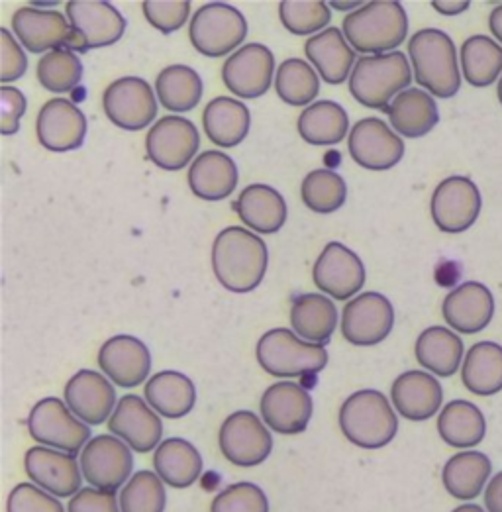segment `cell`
Returning <instances> with one entry per match:
<instances>
[{
    "label": "cell",
    "mask_w": 502,
    "mask_h": 512,
    "mask_svg": "<svg viewBox=\"0 0 502 512\" xmlns=\"http://www.w3.org/2000/svg\"><path fill=\"white\" fill-rule=\"evenodd\" d=\"M24 469L34 485L57 499L73 497L81 491L83 471L73 454L48 446H34L24 456Z\"/></svg>",
    "instance_id": "obj_21"
},
{
    "label": "cell",
    "mask_w": 502,
    "mask_h": 512,
    "mask_svg": "<svg viewBox=\"0 0 502 512\" xmlns=\"http://www.w3.org/2000/svg\"><path fill=\"white\" fill-rule=\"evenodd\" d=\"M340 326L342 336L353 346H377L393 332L395 308L381 293H361L346 303Z\"/></svg>",
    "instance_id": "obj_13"
},
{
    "label": "cell",
    "mask_w": 502,
    "mask_h": 512,
    "mask_svg": "<svg viewBox=\"0 0 502 512\" xmlns=\"http://www.w3.org/2000/svg\"><path fill=\"white\" fill-rule=\"evenodd\" d=\"M102 108L106 118L128 132L148 128L157 118V99L140 77H122L110 83L102 95Z\"/></svg>",
    "instance_id": "obj_12"
},
{
    "label": "cell",
    "mask_w": 502,
    "mask_h": 512,
    "mask_svg": "<svg viewBox=\"0 0 502 512\" xmlns=\"http://www.w3.org/2000/svg\"><path fill=\"white\" fill-rule=\"evenodd\" d=\"M28 432L38 444L73 456L83 452L91 442L89 424L79 420L57 397H46L32 407Z\"/></svg>",
    "instance_id": "obj_9"
},
{
    "label": "cell",
    "mask_w": 502,
    "mask_h": 512,
    "mask_svg": "<svg viewBox=\"0 0 502 512\" xmlns=\"http://www.w3.org/2000/svg\"><path fill=\"white\" fill-rule=\"evenodd\" d=\"M320 75L304 59H287L279 65L275 77V91L289 106H310L320 93Z\"/></svg>",
    "instance_id": "obj_43"
},
{
    "label": "cell",
    "mask_w": 502,
    "mask_h": 512,
    "mask_svg": "<svg viewBox=\"0 0 502 512\" xmlns=\"http://www.w3.org/2000/svg\"><path fill=\"white\" fill-rule=\"evenodd\" d=\"M134 458L132 448L114 434H101L81 452V471L91 487L116 493L132 475Z\"/></svg>",
    "instance_id": "obj_11"
},
{
    "label": "cell",
    "mask_w": 502,
    "mask_h": 512,
    "mask_svg": "<svg viewBox=\"0 0 502 512\" xmlns=\"http://www.w3.org/2000/svg\"><path fill=\"white\" fill-rule=\"evenodd\" d=\"M391 403L402 418L422 422L440 410L444 403V391L432 373L404 371L393 381Z\"/></svg>",
    "instance_id": "obj_27"
},
{
    "label": "cell",
    "mask_w": 502,
    "mask_h": 512,
    "mask_svg": "<svg viewBox=\"0 0 502 512\" xmlns=\"http://www.w3.org/2000/svg\"><path fill=\"white\" fill-rule=\"evenodd\" d=\"M108 430L138 454L157 450L163 436L159 414L138 395H126L118 401L108 420Z\"/></svg>",
    "instance_id": "obj_22"
},
{
    "label": "cell",
    "mask_w": 502,
    "mask_h": 512,
    "mask_svg": "<svg viewBox=\"0 0 502 512\" xmlns=\"http://www.w3.org/2000/svg\"><path fill=\"white\" fill-rule=\"evenodd\" d=\"M122 512H163L167 493L163 479L155 471H138L120 491Z\"/></svg>",
    "instance_id": "obj_45"
},
{
    "label": "cell",
    "mask_w": 502,
    "mask_h": 512,
    "mask_svg": "<svg viewBox=\"0 0 502 512\" xmlns=\"http://www.w3.org/2000/svg\"><path fill=\"white\" fill-rule=\"evenodd\" d=\"M0 50H2V67H0V81L10 83L20 79L28 69V57L22 52L16 38L10 34L8 28L0 30Z\"/></svg>",
    "instance_id": "obj_51"
},
{
    "label": "cell",
    "mask_w": 502,
    "mask_h": 512,
    "mask_svg": "<svg viewBox=\"0 0 502 512\" xmlns=\"http://www.w3.org/2000/svg\"><path fill=\"white\" fill-rule=\"evenodd\" d=\"M438 434L455 450H471L487 434L485 414L469 401H452L438 416Z\"/></svg>",
    "instance_id": "obj_40"
},
{
    "label": "cell",
    "mask_w": 502,
    "mask_h": 512,
    "mask_svg": "<svg viewBox=\"0 0 502 512\" xmlns=\"http://www.w3.org/2000/svg\"><path fill=\"white\" fill-rule=\"evenodd\" d=\"M201 75L189 65H169L155 79L159 104L171 112H189L202 99Z\"/></svg>",
    "instance_id": "obj_41"
},
{
    "label": "cell",
    "mask_w": 502,
    "mask_h": 512,
    "mask_svg": "<svg viewBox=\"0 0 502 512\" xmlns=\"http://www.w3.org/2000/svg\"><path fill=\"white\" fill-rule=\"evenodd\" d=\"M6 512H65L61 501L34 483L16 485L6 501Z\"/></svg>",
    "instance_id": "obj_50"
},
{
    "label": "cell",
    "mask_w": 502,
    "mask_h": 512,
    "mask_svg": "<svg viewBox=\"0 0 502 512\" xmlns=\"http://www.w3.org/2000/svg\"><path fill=\"white\" fill-rule=\"evenodd\" d=\"M304 55L328 85H342L355 67V50L340 28H326L308 38Z\"/></svg>",
    "instance_id": "obj_29"
},
{
    "label": "cell",
    "mask_w": 502,
    "mask_h": 512,
    "mask_svg": "<svg viewBox=\"0 0 502 512\" xmlns=\"http://www.w3.org/2000/svg\"><path fill=\"white\" fill-rule=\"evenodd\" d=\"M153 467L169 487L187 489L201 477V452L189 440L169 438L157 446L153 454Z\"/></svg>",
    "instance_id": "obj_36"
},
{
    "label": "cell",
    "mask_w": 502,
    "mask_h": 512,
    "mask_svg": "<svg viewBox=\"0 0 502 512\" xmlns=\"http://www.w3.org/2000/svg\"><path fill=\"white\" fill-rule=\"evenodd\" d=\"M493 463L487 454L477 450H463L446 461L442 469V483L457 501H473L489 485Z\"/></svg>",
    "instance_id": "obj_32"
},
{
    "label": "cell",
    "mask_w": 502,
    "mask_h": 512,
    "mask_svg": "<svg viewBox=\"0 0 502 512\" xmlns=\"http://www.w3.org/2000/svg\"><path fill=\"white\" fill-rule=\"evenodd\" d=\"M218 446L232 465L255 467L271 456L273 436L263 418L251 410H238L222 422Z\"/></svg>",
    "instance_id": "obj_10"
},
{
    "label": "cell",
    "mask_w": 502,
    "mask_h": 512,
    "mask_svg": "<svg viewBox=\"0 0 502 512\" xmlns=\"http://www.w3.org/2000/svg\"><path fill=\"white\" fill-rule=\"evenodd\" d=\"M201 136L195 124L183 116H163L146 136V152L151 163L163 171L187 167L199 152Z\"/></svg>",
    "instance_id": "obj_14"
},
{
    "label": "cell",
    "mask_w": 502,
    "mask_h": 512,
    "mask_svg": "<svg viewBox=\"0 0 502 512\" xmlns=\"http://www.w3.org/2000/svg\"><path fill=\"white\" fill-rule=\"evenodd\" d=\"M432 6L440 12V14H446V16H455V14H461L469 8V0H457V2H444V0H434Z\"/></svg>",
    "instance_id": "obj_55"
},
{
    "label": "cell",
    "mask_w": 502,
    "mask_h": 512,
    "mask_svg": "<svg viewBox=\"0 0 502 512\" xmlns=\"http://www.w3.org/2000/svg\"><path fill=\"white\" fill-rule=\"evenodd\" d=\"M275 57L263 44H246L232 53L222 67V81L240 99L263 97L273 81Z\"/></svg>",
    "instance_id": "obj_17"
},
{
    "label": "cell",
    "mask_w": 502,
    "mask_h": 512,
    "mask_svg": "<svg viewBox=\"0 0 502 512\" xmlns=\"http://www.w3.org/2000/svg\"><path fill=\"white\" fill-rule=\"evenodd\" d=\"M259 409L263 422L273 432L295 436L306 430L312 418L314 403L304 387L297 383L281 381L265 389V393L261 395Z\"/></svg>",
    "instance_id": "obj_20"
},
{
    "label": "cell",
    "mask_w": 502,
    "mask_h": 512,
    "mask_svg": "<svg viewBox=\"0 0 502 512\" xmlns=\"http://www.w3.org/2000/svg\"><path fill=\"white\" fill-rule=\"evenodd\" d=\"M16 40L32 53L67 50L73 40V26L57 10H40L38 6L18 8L12 16Z\"/></svg>",
    "instance_id": "obj_19"
},
{
    "label": "cell",
    "mask_w": 502,
    "mask_h": 512,
    "mask_svg": "<svg viewBox=\"0 0 502 512\" xmlns=\"http://www.w3.org/2000/svg\"><path fill=\"white\" fill-rule=\"evenodd\" d=\"M291 326L304 342L326 346L338 326V308L326 295L306 293L293 303Z\"/></svg>",
    "instance_id": "obj_34"
},
{
    "label": "cell",
    "mask_w": 502,
    "mask_h": 512,
    "mask_svg": "<svg viewBox=\"0 0 502 512\" xmlns=\"http://www.w3.org/2000/svg\"><path fill=\"white\" fill-rule=\"evenodd\" d=\"M452 512H487L485 509H481L479 505H461V507H457V509H453Z\"/></svg>",
    "instance_id": "obj_58"
},
{
    "label": "cell",
    "mask_w": 502,
    "mask_h": 512,
    "mask_svg": "<svg viewBox=\"0 0 502 512\" xmlns=\"http://www.w3.org/2000/svg\"><path fill=\"white\" fill-rule=\"evenodd\" d=\"M99 367L102 373L124 389L140 387L151 371L148 346L136 336L120 334L108 338L99 350Z\"/></svg>",
    "instance_id": "obj_23"
},
{
    "label": "cell",
    "mask_w": 502,
    "mask_h": 512,
    "mask_svg": "<svg viewBox=\"0 0 502 512\" xmlns=\"http://www.w3.org/2000/svg\"><path fill=\"white\" fill-rule=\"evenodd\" d=\"M479 187L461 175L444 179L430 201V212L434 224L446 234H461L469 230L481 214Z\"/></svg>",
    "instance_id": "obj_15"
},
{
    "label": "cell",
    "mask_w": 502,
    "mask_h": 512,
    "mask_svg": "<svg viewBox=\"0 0 502 512\" xmlns=\"http://www.w3.org/2000/svg\"><path fill=\"white\" fill-rule=\"evenodd\" d=\"M412 69L401 52L359 57L350 75L353 99L367 108L387 110L401 93L410 89Z\"/></svg>",
    "instance_id": "obj_5"
},
{
    "label": "cell",
    "mask_w": 502,
    "mask_h": 512,
    "mask_svg": "<svg viewBox=\"0 0 502 512\" xmlns=\"http://www.w3.org/2000/svg\"><path fill=\"white\" fill-rule=\"evenodd\" d=\"M385 112L393 130L404 138H422L440 122L438 104L422 89H406Z\"/></svg>",
    "instance_id": "obj_35"
},
{
    "label": "cell",
    "mask_w": 502,
    "mask_h": 512,
    "mask_svg": "<svg viewBox=\"0 0 502 512\" xmlns=\"http://www.w3.org/2000/svg\"><path fill=\"white\" fill-rule=\"evenodd\" d=\"M255 356L263 371L281 379L316 375L328 363V352L324 346L308 344L287 328H273L265 332L257 342Z\"/></svg>",
    "instance_id": "obj_6"
},
{
    "label": "cell",
    "mask_w": 502,
    "mask_h": 512,
    "mask_svg": "<svg viewBox=\"0 0 502 512\" xmlns=\"http://www.w3.org/2000/svg\"><path fill=\"white\" fill-rule=\"evenodd\" d=\"M144 16L151 26L163 34L181 30L191 14L189 0H146L142 4Z\"/></svg>",
    "instance_id": "obj_49"
},
{
    "label": "cell",
    "mask_w": 502,
    "mask_h": 512,
    "mask_svg": "<svg viewBox=\"0 0 502 512\" xmlns=\"http://www.w3.org/2000/svg\"><path fill=\"white\" fill-rule=\"evenodd\" d=\"M36 136L53 154L79 150L87 136V118L71 101L51 99L38 114Z\"/></svg>",
    "instance_id": "obj_24"
},
{
    "label": "cell",
    "mask_w": 502,
    "mask_h": 512,
    "mask_svg": "<svg viewBox=\"0 0 502 512\" xmlns=\"http://www.w3.org/2000/svg\"><path fill=\"white\" fill-rule=\"evenodd\" d=\"M302 203L316 214H332L346 205V181L330 169L310 171L301 185Z\"/></svg>",
    "instance_id": "obj_44"
},
{
    "label": "cell",
    "mask_w": 502,
    "mask_h": 512,
    "mask_svg": "<svg viewBox=\"0 0 502 512\" xmlns=\"http://www.w3.org/2000/svg\"><path fill=\"white\" fill-rule=\"evenodd\" d=\"M348 150L359 167L369 171H387L404 157V142L383 120L363 118L353 126Z\"/></svg>",
    "instance_id": "obj_18"
},
{
    "label": "cell",
    "mask_w": 502,
    "mask_h": 512,
    "mask_svg": "<svg viewBox=\"0 0 502 512\" xmlns=\"http://www.w3.org/2000/svg\"><path fill=\"white\" fill-rule=\"evenodd\" d=\"M240 220L259 234H275L287 222V203L279 191L267 185H250L236 199Z\"/></svg>",
    "instance_id": "obj_33"
},
{
    "label": "cell",
    "mask_w": 502,
    "mask_h": 512,
    "mask_svg": "<svg viewBox=\"0 0 502 512\" xmlns=\"http://www.w3.org/2000/svg\"><path fill=\"white\" fill-rule=\"evenodd\" d=\"M279 18L283 26L297 36L320 34L330 26V4L320 0H283L279 4Z\"/></svg>",
    "instance_id": "obj_47"
},
{
    "label": "cell",
    "mask_w": 502,
    "mask_h": 512,
    "mask_svg": "<svg viewBox=\"0 0 502 512\" xmlns=\"http://www.w3.org/2000/svg\"><path fill=\"white\" fill-rule=\"evenodd\" d=\"M67 512H122L120 511V499L97 487H87L75 493L69 499Z\"/></svg>",
    "instance_id": "obj_53"
},
{
    "label": "cell",
    "mask_w": 502,
    "mask_h": 512,
    "mask_svg": "<svg viewBox=\"0 0 502 512\" xmlns=\"http://www.w3.org/2000/svg\"><path fill=\"white\" fill-rule=\"evenodd\" d=\"M65 405L89 426L110 420L116 409V391L112 381L99 371L81 369L65 385Z\"/></svg>",
    "instance_id": "obj_25"
},
{
    "label": "cell",
    "mask_w": 502,
    "mask_h": 512,
    "mask_svg": "<svg viewBox=\"0 0 502 512\" xmlns=\"http://www.w3.org/2000/svg\"><path fill=\"white\" fill-rule=\"evenodd\" d=\"M210 512H269V501L261 487L236 483L212 499Z\"/></svg>",
    "instance_id": "obj_48"
},
{
    "label": "cell",
    "mask_w": 502,
    "mask_h": 512,
    "mask_svg": "<svg viewBox=\"0 0 502 512\" xmlns=\"http://www.w3.org/2000/svg\"><path fill=\"white\" fill-rule=\"evenodd\" d=\"M342 32L355 52L383 55L399 48L408 34V16L401 2L375 0L348 14Z\"/></svg>",
    "instance_id": "obj_2"
},
{
    "label": "cell",
    "mask_w": 502,
    "mask_h": 512,
    "mask_svg": "<svg viewBox=\"0 0 502 512\" xmlns=\"http://www.w3.org/2000/svg\"><path fill=\"white\" fill-rule=\"evenodd\" d=\"M297 130L306 144L336 146L348 136L350 118L342 104L318 101L302 110Z\"/></svg>",
    "instance_id": "obj_39"
},
{
    "label": "cell",
    "mask_w": 502,
    "mask_h": 512,
    "mask_svg": "<svg viewBox=\"0 0 502 512\" xmlns=\"http://www.w3.org/2000/svg\"><path fill=\"white\" fill-rule=\"evenodd\" d=\"M0 112H2V122H0V130L4 136H14L20 130V120L28 108L26 97L20 89L16 87H8L4 85L0 89Z\"/></svg>",
    "instance_id": "obj_52"
},
{
    "label": "cell",
    "mask_w": 502,
    "mask_h": 512,
    "mask_svg": "<svg viewBox=\"0 0 502 512\" xmlns=\"http://www.w3.org/2000/svg\"><path fill=\"white\" fill-rule=\"evenodd\" d=\"M363 4L361 2H330V8H336V10H359Z\"/></svg>",
    "instance_id": "obj_57"
},
{
    "label": "cell",
    "mask_w": 502,
    "mask_h": 512,
    "mask_svg": "<svg viewBox=\"0 0 502 512\" xmlns=\"http://www.w3.org/2000/svg\"><path fill=\"white\" fill-rule=\"evenodd\" d=\"M416 361L438 377H452L465 356L463 340L446 326L426 328L414 346Z\"/></svg>",
    "instance_id": "obj_37"
},
{
    "label": "cell",
    "mask_w": 502,
    "mask_h": 512,
    "mask_svg": "<svg viewBox=\"0 0 502 512\" xmlns=\"http://www.w3.org/2000/svg\"><path fill=\"white\" fill-rule=\"evenodd\" d=\"M461 71L471 87L493 85L502 73V48L487 36H471L461 46Z\"/></svg>",
    "instance_id": "obj_42"
},
{
    "label": "cell",
    "mask_w": 502,
    "mask_h": 512,
    "mask_svg": "<svg viewBox=\"0 0 502 512\" xmlns=\"http://www.w3.org/2000/svg\"><path fill=\"white\" fill-rule=\"evenodd\" d=\"M463 387L479 397L502 391V346L495 342L473 344L461 365Z\"/></svg>",
    "instance_id": "obj_38"
},
{
    "label": "cell",
    "mask_w": 502,
    "mask_h": 512,
    "mask_svg": "<svg viewBox=\"0 0 502 512\" xmlns=\"http://www.w3.org/2000/svg\"><path fill=\"white\" fill-rule=\"evenodd\" d=\"M340 428L346 440L361 450H381L399 430V418L389 399L375 389L350 395L340 407Z\"/></svg>",
    "instance_id": "obj_4"
},
{
    "label": "cell",
    "mask_w": 502,
    "mask_h": 512,
    "mask_svg": "<svg viewBox=\"0 0 502 512\" xmlns=\"http://www.w3.org/2000/svg\"><path fill=\"white\" fill-rule=\"evenodd\" d=\"M416 83L438 99H452L461 89V73L452 38L436 28L416 32L408 42Z\"/></svg>",
    "instance_id": "obj_3"
},
{
    "label": "cell",
    "mask_w": 502,
    "mask_h": 512,
    "mask_svg": "<svg viewBox=\"0 0 502 512\" xmlns=\"http://www.w3.org/2000/svg\"><path fill=\"white\" fill-rule=\"evenodd\" d=\"M238 165L224 152H202L189 167V189L202 201L216 203L228 199L238 185Z\"/></svg>",
    "instance_id": "obj_28"
},
{
    "label": "cell",
    "mask_w": 502,
    "mask_h": 512,
    "mask_svg": "<svg viewBox=\"0 0 502 512\" xmlns=\"http://www.w3.org/2000/svg\"><path fill=\"white\" fill-rule=\"evenodd\" d=\"M487 512H502V471L497 473L485 489Z\"/></svg>",
    "instance_id": "obj_54"
},
{
    "label": "cell",
    "mask_w": 502,
    "mask_h": 512,
    "mask_svg": "<svg viewBox=\"0 0 502 512\" xmlns=\"http://www.w3.org/2000/svg\"><path fill=\"white\" fill-rule=\"evenodd\" d=\"M442 316L455 332L477 334L495 318V297L483 283L467 281L446 295Z\"/></svg>",
    "instance_id": "obj_26"
},
{
    "label": "cell",
    "mask_w": 502,
    "mask_h": 512,
    "mask_svg": "<svg viewBox=\"0 0 502 512\" xmlns=\"http://www.w3.org/2000/svg\"><path fill=\"white\" fill-rule=\"evenodd\" d=\"M83 77V63L71 50H55L46 53L38 63V81L51 93L73 91Z\"/></svg>",
    "instance_id": "obj_46"
},
{
    "label": "cell",
    "mask_w": 502,
    "mask_h": 512,
    "mask_svg": "<svg viewBox=\"0 0 502 512\" xmlns=\"http://www.w3.org/2000/svg\"><path fill=\"white\" fill-rule=\"evenodd\" d=\"M312 281L320 293L336 301H348L365 285V265L340 242H330L312 267Z\"/></svg>",
    "instance_id": "obj_16"
},
{
    "label": "cell",
    "mask_w": 502,
    "mask_h": 512,
    "mask_svg": "<svg viewBox=\"0 0 502 512\" xmlns=\"http://www.w3.org/2000/svg\"><path fill=\"white\" fill-rule=\"evenodd\" d=\"M144 395L151 409L163 418H183L197 403L195 383L181 371H159L144 387Z\"/></svg>",
    "instance_id": "obj_31"
},
{
    "label": "cell",
    "mask_w": 502,
    "mask_h": 512,
    "mask_svg": "<svg viewBox=\"0 0 502 512\" xmlns=\"http://www.w3.org/2000/svg\"><path fill=\"white\" fill-rule=\"evenodd\" d=\"M269 252L265 242L242 226L220 230L212 244V269L218 283L236 295L257 289L267 273Z\"/></svg>",
    "instance_id": "obj_1"
},
{
    "label": "cell",
    "mask_w": 502,
    "mask_h": 512,
    "mask_svg": "<svg viewBox=\"0 0 502 512\" xmlns=\"http://www.w3.org/2000/svg\"><path fill=\"white\" fill-rule=\"evenodd\" d=\"M67 20L73 26V40L67 50L89 52L120 42L126 32V18L114 4L104 0H71L65 4Z\"/></svg>",
    "instance_id": "obj_8"
},
{
    "label": "cell",
    "mask_w": 502,
    "mask_h": 512,
    "mask_svg": "<svg viewBox=\"0 0 502 512\" xmlns=\"http://www.w3.org/2000/svg\"><path fill=\"white\" fill-rule=\"evenodd\" d=\"M489 28H491L493 36L502 44V4L491 12V16H489Z\"/></svg>",
    "instance_id": "obj_56"
},
{
    "label": "cell",
    "mask_w": 502,
    "mask_h": 512,
    "mask_svg": "<svg viewBox=\"0 0 502 512\" xmlns=\"http://www.w3.org/2000/svg\"><path fill=\"white\" fill-rule=\"evenodd\" d=\"M202 128L206 138L218 148H236L250 134V110L232 97H216L204 106Z\"/></svg>",
    "instance_id": "obj_30"
},
{
    "label": "cell",
    "mask_w": 502,
    "mask_h": 512,
    "mask_svg": "<svg viewBox=\"0 0 502 512\" xmlns=\"http://www.w3.org/2000/svg\"><path fill=\"white\" fill-rule=\"evenodd\" d=\"M497 93H499V101H501L502 104V77L501 81H499V87H497Z\"/></svg>",
    "instance_id": "obj_59"
},
{
    "label": "cell",
    "mask_w": 502,
    "mask_h": 512,
    "mask_svg": "<svg viewBox=\"0 0 502 512\" xmlns=\"http://www.w3.org/2000/svg\"><path fill=\"white\" fill-rule=\"evenodd\" d=\"M248 36L244 14L224 2H208L201 6L191 24L189 38L197 52L204 57H224L238 52L236 48Z\"/></svg>",
    "instance_id": "obj_7"
}]
</instances>
